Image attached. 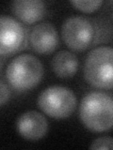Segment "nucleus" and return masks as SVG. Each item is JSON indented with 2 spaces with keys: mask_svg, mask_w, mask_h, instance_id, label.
I'll use <instances>...</instances> for the list:
<instances>
[{
  "mask_svg": "<svg viewBox=\"0 0 113 150\" xmlns=\"http://www.w3.org/2000/svg\"><path fill=\"white\" fill-rule=\"evenodd\" d=\"M61 37L70 49L81 52L92 44L94 38V28L88 19L81 16H73L63 23Z\"/></svg>",
  "mask_w": 113,
  "mask_h": 150,
  "instance_id": "5",
  "label": "nucleus"
},
{
  "mask_svg": "<svg viewBox=\"0 0 113 150\" xmlns=\"http://www.w3.org/2000/svg\"><path fill=\"white\" fill-rule=\"evenodd\" d=\"M51 67L58 77H73L78 69L77 56L68 51H60L52 59Z\"/></svg>",
  "mask_w": 113,
  "mask_h": 150,
  "instance_id": "10",
  "label": "nucleus"
},
{
  "mask_svg": "<svg viewBox=\"0 0 113 150\" xmlns=\"http://www.w3.org/2000/svg\"><path fill=\"white\" fill-rule=\"evenodd\" d=\"M42 76V64L36 56L29 54L16 56L6 69V77L9 86L18 91L34 88L40 83Z\"/></svg>",
  "mask_w": 113,
  "mask_h": 150,
  "instance_id": "2",
  "label": "nucleus"
},
{
  "mask_svg": "<svg viewBox=\"0 0 113 150\" xmlns=\"http://www.w3.org/2000/svg\"><path fill=\"white\" fill-rule=\"evenodd\" d=\"M17 130L23 138L37 141L44 137L48 130L47 119L37 111H28L20 115L17 120Z\"/></svg>",
  "mask_w": 113,
  "mask_h": 150,
  "instance_id": "8",
  "label": "nucleus"
},
{
  "mask_svg": "<svg viewBox=\"0 0 113 150\" xmlns=\"http://www.w3.org/2000/svg\"><path fill=\"white\" fill-rule=\"evenodd\" d=\"M37 102L45 115L56 119L67 118L77 107V98L74 92L60 86H52L42 90Z\"/></svg>",
  "mask_w": 113,
  "mask_h": 150,
  "instance_id": "4",
  "label": "nucleus"
},
{
  "mask_svg": "<svg viewBox=\"0 0 113 150\" xmlns=\"http://www.w3.org/2000/svg\"><path fill=\"white\" fill-rule=\"evenodd\" d=\"M71 4L73 6L84 12L95 11L102 6V0H89V1H82V0H72Z\"/></svg>",
  "mask_w": 113,
  "mask_h": 150,
  "instance_id": "11",
  "label": "nucleus"
},
{
  "mask_svg": "<svg viewBox=\"0 0 113 150\" xmlns=\"http://www.w3.org/2000/svg\"><path fill=\"white\" fill-rule=\"evenodd\" d=\"M112 61L111 47L100 46L92 50L84 64V76L88 83L96 88L111 89Z\"/></svg>",
  "mask_w": 113,
  "mask_h": 150,
  "instance_id": "3",
  "label": "nucleus"
},
{
  "mask_svg": "<svg viewBox=\"0 0 113 150\" xmlns=\"http://www.w3.org/2000/svg\"><path fill=\"white\" fill-rule=\"evenodd\" d=\"M112 138L111 137H101L93 141L89 146L91 149H112Z\"/></svg>",
  "mask_w": 113,
  "mask_h": 150,
  "instance_id": "12",
  "label": "nucleus"
},
{
  "mask_svg": "<svg viewBox=\"0 0 113 150\" xmlns=\"http://www.w3.org/2000/svg\"><path fill=\"white\" fill-rule=\"evenodd\" d=\"M11 8L14 15L27 25L40 21L46 11L44 3L41 0H15Z\"/></svg>",
  "mask_w": 113,
  "mask_h": 150,
  "instance_id": "9",
  "label": "nucleus"
},
{
  "mask_svg": "<svg viewBox=\"0 0 113 150\" xmlns=\"http://www.w3.org/2000/svg\"><path fill=\"white\" fill-rule=\"evenodd\" d=\"M112 98L105 92L92 91L84 96L79 106L80 120L94 132H104L112 127Z\"/></svg>",
  "mask_w": 113,
  "mask_h": 150,
  "instance_id": "1",
  "label": "nucleus"
},
{
  "mask_svg": "<svg viewBox=\"0 0 113 150\" xmlns=\"http://www.w3.org/2000/svg\"><path fill=\"white\" fill-rule=\"evenodd\" d=\"M9 97H11V91H9L8 86L0 80V107L8 102Z\"/></svg>",
  "mask_w": 113,
  "mask_h": 150,
  "instance_id": "13",
  "label": "nucleus"
},
{
  "mask_svg": "<svg viewBox=\"0 0 113 150\" xmlns=\"http://www.w3.org/2000/svg\"><path fill=\"white\" fill-rule=\"evenodd\" d=\"M29 40L32 49L38 54H49L53 53L58 46V31L49 22L40 23L32 27Z\"/></svg>",
  "mask_w": 113,
  "mask_h": 150,
  "instance_id": "7",
  "label": "nucleus"
},
{
  "mask_svg": "<svg viewBox=\"0 0 113 150\" xmlns=\"http://www.w3.org/2000/svg\"><path fill=\"white\" fill-rule=\"evenodd\" d=\"M25 42V30L17 20L0 16V55L11 54Z\"/></svg>",
  "mask_w": 113,
  "mask_h": 150,
  "instance_id": "6",
  "label": "nucleus"
}]
</instances>
